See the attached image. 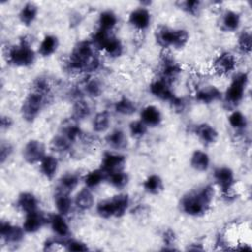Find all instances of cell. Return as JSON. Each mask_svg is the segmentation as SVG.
<instances>
[{
    "label": "cell",
    "mask_w": 252,
    "mask_h": 252,
    "mask_svg": "<svg viewBox=\"0 0 252 252\" xmlns=\"http://www.w3.org/2000/svg\"><path fill=\"white\" fill-rule=\"evenodd\" d=\"M92 108L89 102L83 98H78L73 104L72 108V118L76 121L82 120L90 116Z\"/></svg>",
    "instance_id": "34"
},
{
    "label": "cell",
    "mask_w": 252,
    "mask_h": 252,
    "mask_svg": "<svg viewBox=\"0 0 252 252\" xmlns=\"http://www.w3.org/2000/svg\"><path fill=\"white\" fill-rule=\"evenodd\" d=\"M45 155L44 144L39 140H30L23 148V158L30 164L39 163Z\"/></svg>",
    "instance_id": "8"
},
{
    "label": "cell",
    "mask_w": 252,
    "mask_h": 252,
    "mask_svg": "<svg viewBox=\"0 0 252 252\" xmlns=\"http://www.w3.org/2000/svg\"><path fill=\"white\" fill-rule=\"evenodd\" d=\"M117 16L111 10H105L99 14L98 17V29L111 32L117 24Z\"/></svg>",
    "instance_id": "36"
},
{
    "label": "cell",
    "mask_w": 252,
    "mask_h": 252,
    "mask_svg": "<svg viewBox=\"0 0 252 252\" xmlns=\"http://www.w3.org/2000/svg\"><path fill=\"white\" fill-rule=\"evenodd\" d=\"M99 50L103 51L109 57L116 58L122 55L123 44L115 35L110 33V35L106 38V40L100 46Z\"/></svg>",
    "instance_id": "22"
},
{
    "label": "cell",
    "mask_w": 252,
    "mask_h": 252,
    "mask_svg": "<svg viewBox=\"0 0 252 252\" xmlns=\"http://www.w3.org/2000/svg\"><path fill=\"white\" fill-rule=\"evenodd\" d=\"M50 148L56 153L64 154V153H68L71 150L72 143L65 136H63L62 134H59L54 136L50 141Z\"/></svg>",
    "instance_id": "40"
},
{
    "label": "cell",
    "mask_w": 252,
    "mask_h": 252,
    "mask_svg": "<svg viewBox=\"0 0 252 252\" xmlns=\"http://www.w3.org/2000/svg\"><path fill=\"white\" fill-rule=\"evenodd\" d=\"M38 8L32 2L26 3L19 13V20L24 26H31L37 17Z\"/></svg>",
    "instance_id": "28"
},
{
    "label": "cell",
    "mask_w": 252,
    "mask_h": 252,
    "mask_svg": "<svg viewBox=\"0 0 252 252\" xmlns=\"http://www.w3.org/2000/svg\"><path fill=\"white\" fill-rule=\"evenodd\" d=\"M180 8L189 15L196 16L201 9V2L198 0H186L179 3Z\"/></svg>",
    "instance_id": "46"
},
{
    "label": "cell",
    "mask_w": 252,
    "mask_h": 252,
    "mask_svg": "<svg viewBox=\"0 0 252 252\" xmlns=\"http://www.w3.org/2000/svg\"><path fill=\"white\" fill-rule=\"evenodd\" d=\"M105 142L112 149L123 150L127 146V137L123 130L117 128L106 135Z\"/></svg>",
    "instance_id": "27"
},
{
    "label": "cell",
    "mask_w": 252,
    "mask_h": 252,
    "mask_svg": "<svg viewBox=\"0 0 252 252\" xmlns=\"http://www.w3.org/2000/svg\"><path fill=\"white\" fill-rule=\"evenodd\" d=\"M248 84V74L239 72L234 75L230 85L225 91L224 101L228 106L238 105L244 97L246 86Z\"/></svg>",
    "instance_id": "6"
},
{
    "label": "cell",
    "mask_w": 252,
    "mask_h": 252,
    "mask_svg": "<svg viewBox=\"0 0 252 252\" xmlns=\"http://www.w3.org/2000/svg\"><path fill=\"white\" fill-rule=\"evenodd\" d=\"M93 129L96 133L105 132L110 125V115L107 111H100L96 113L93 119Z\"/></svg>",
    "instance_id": "39"
},
{
    "label": "cell",
    "mask_w": 252,
    "mask_h": 252,
    "mask_svg": "<svg viewBox=\"0 0 252 252\" xmlns=\"http://www.w3.org/2000/svg\"><path fill=\"white\" fill-rule=\"evenodd\" d=\"M39 169L46 179H53L58 169V159L53 155H45L39 162Z\"/></svg>",
    "instance_id": "24"
},
{
    "label": "cell",
    "mask_w": 252,
    "mask_h": 252,
    "mask_svg": "<svg viewBox=\"0 0 252 252\" xmlns=\"http://www.w3.org/2000/svg\"><path fill=\"white\" fill-rule=\"evenodd\" d=\"M61 134L65 136L72 144L79 140H83L86 137L83 130L77 124V121L74 120L73 118L71 120L66 121L63 124L61 128Z\"/></svg>",
    "instance_id": "20"
},
{
    "label": "cell",
    "mask_w": 252,
    "mask_h": 252,
    "mask_svg": "<svg viewBox=\"0 0 252 252\" xmlns=\"http://www.w3.org/2000/svg\"><path fill=\"white\" fill-rule=\"evenodd\" d=\"M96 48L91 40H82L78 42L68 60L66 68L71 73H92L100 67V59L95 52Z\"/></svg>",
    "instance_id": "1"
},
{
    "label": "cell",
    "mask_w": 252,
    "mask_h": 252,
    "mask_svg": "<svg viewBox=\"0 0 252 252\" xmlns=\"http://www.w3.org/2000/svg\"><path fill=\"white\" fill-rule=\"evenodd\" d=\"M215 189L212 185H204L185 194L180 200L181 211L191 217L205 215L214 200Z\"/></svg>",
    "instance_id": "2"
},
{
    "label": "cell",
    "mask_w": 252,
    "mask_h": 252,
    "mask_svg": "<svg viewBox=\"0 0 252 252\" xmlns=\"http://www.w3.org/2000/svg\"><path fill=\"white\" fill-rule=\"evenodd\" d=\"M144 190L151 195H158L163 189V183L159 175L151 174L143 182Z\"/></svg>",
    "instance_id": "32"
},
{
    "label": "cell",
    "mask_w": 252,
    "mask_h": 252,
    "mask_svg": "<svg viewBox=\"0 0 252 252\" xmlns=\"http://www.w3.org/2000/svg\"><path fill=\"white\" fill-rule=\"evenodd\" d=\"M129 23L134 29L138 31L147 30L151 24L150 11L145 7H138L130 13Z\"/></svg>",
    "instance_id": "14"
},
{
    "label": "cell",
    "mask_w": 252,
    "mask_h": 252,
    "mask_svg": "<svg viewBox=\"0 0 252 252\" xmlns=\"http://www.w3.org/2000/svg\"><path fill=\"white\" fill-rule=\"evenodd\" d=\"M17 207L25 214L38 210V200L31 192H22L17 199Z\"/></svg>",
    "instance_id": "23"
},
{
    "label": "cell",
    "mask_w": 252,
    "mask_h": 252,
    "mask_svg": "<svg viewBox=\"0 0 252 252\" xmlns=\"http://www.w3.org/2000/svg\"><path fill=\"white\" fill-rule=\"evenodd\" d=\"M252 46V36L250 32H242L238 37V48L244 54H250Z\"/></svg>",
    "instance_id": "45"
},
{
    "label": "cell",
    "mask_w": 252,
    "mask_h": 252,
    "mask_svg": "<svg viewBox=\"0 0 252 252\" xmlns=\"http://www.w3.org/2000/svg\"><path fill=\"white\" fill-rule=\"evenodd\" d=\"M80 179L81 177L78 173L66 172L59 178L56 191L70 194L72 191H74L77 188V186L79 185Z\"/></svg>",
    "instance_id": "21"
},
{
    "label": "cell",
    "mask_w": 252,
    "mask_h": 252,
    "mask_svg": "<svg viewBox=\"0 0 252 252\" xmlns=\"http://www.w3.org/2000/svg\"><path fill=\"white\" fill-rule=\"evenodd\" d=\"M175 233L171 228H167L163 231L162 233V242L164 245V248H162L163 250H175L174 247H172L175 243Z\"/></svg>",
    "instance_id": "47"
},
{
    "label": "cell",
    "mask_w": 252,
    "mask_h": 252,
    "mask_svg": "<svg viewBox=\"0 0 252 252\" xmlns=\"http://www.w3.org/2000/svg\"><path fill=\"white\" fill-rule=\"evenodd\" d=\"M190 165L197 171H206L210 167L209 155L201 150L194 151L190 158Z\"/></svg>",
    "instance_id": "29"
},
{
    "label": "cell",
    "mask_w": 252,
    "mask_h": 252,
    "mask_svg": "<svg viewBox=\"0 0 252 252\" xmlns=\"http://www.w3.org/2000/svg\"><path fill=\"white\" fill-rule=\"evenodd\" d=\"M126 158L124 155L113 152H106L103 154L100 168L107 174L113 171L123 169Z\"/></svg>",
    "instance_id": "11"
},
{
    "label": "cell",
    "mask_w": 252,
    "mask_h": 252,
    "mask_svg": "<svg viewBox=\"0 0 252 252\" xmlns=\"http://www.w3.org/2000/svg\"><path fill=\"white\" fill-rule=\"evenodd\" d=\"M241 23L240 15L232 10H226L221 17V29L226 32H234L238 30Z\"/></svg>",
    "instance_id": "26"
},
{
    "label": "cell",
    "mask_w": 252,
    "mask_h": 252,
    "mask_svg": "<svg viewBox=\"0 0 252 252\" xmlns=\"http://www.w3.org/2000/svg\"><path fill=\"white\" fill-rule=\"evenodd\" d=\"M194 133L205 145H212L217 142L219 133L214 126L209 123H201L195 126Z\"/></svg>",
    "instance_id": "16"
},
{
    "label": "cell",
    "mask_w": 252,
    "mask_h": 252,
    "mask_svg": "<svg viewBox=\"0 0 252 252\" xmlns=\"http://www.w3.org/2000/svg\"><path fill=\"white\" fill-rule=\"evenodd\" d=\"M83 92L89 95V96H92V97H96V96H99L101 92H102V86L100 84V82L95 79V78H92V79H89L87 80L83 86Z\"/></svg>",
    "instance_id": "41"
},
{
    "label": "cell",
    "mask_w": 252,
    "mask_h": 252,
    "mask_svg": "<svg viewBox=\"0 0 252 252\" xmlns=\"http://www.w3.org/2000/svg\"><path fill=\"white\" fill-rule=\"evenodd\" d=\"M64 246L68 251H87L89 247L86 243L76 240V239H66L64 240Z\"/></svg>",
    "instance_id": "48"
},
{
    "label": "cell",
    "mask_w": 252,
    "mask_h": 252,
    "mask_svg": "<svg viewBox=\"0 0 252 252\" xmlns=\"http://www.w3.org/2000/svg\"><path fill=\"white\" fill-rule=\"evenodd\" d=\"M94 195L91 191L90 188L85 187L83 189H81L74 200V203L76 205V207L80 210V211H88L91 208H93L94 206Z\"/></svg>",
    "instance_id": "25"
},
{
    "label": "cell",
    "mask_w": 252,
    "mask_h": 252,
    "mask_svg": "<svg viewBox=\"0 0 252 252\" xmlns=\"http://www.w3.org/2000/svg\"><path fill=\"white\" fill-rule=\"evenodd\" d=\"M105 177H106V173L101 168H97V169L89 171L84 176L83 180L86 187L93 189L97 187L101 182H103L105 180Z\"/></svg>",
    "instance_id": "37"
},
{
    "label": "cell",
    "mask_w": 252,
    "mask_h": 252,
    "mask_svg": "<svg viewBox=\"0 0 252 252\" xmlns=\"http://www.w3.org/2000/svg\"><path fill=\"white\" fill-rule=\"evenodd\" d=\"M214 68L220 74H228L236 68L235 56L230 52H222L214 61Z\"/></svg>",
    "instance_id": "15"
},
{
    "label": "cell",
    "mask_w": 252,
    "mask_h": 252,
    "mask_svg": "<svg viewBox=\"0 0 252 252\" xmlns=\"http://www.w3.org/2000/svg\"><path fill=\"white\" fill-rule=\"evenodd\" d=\"M105 180L112 187L120 190V189H123L124 187L127 186V184L129 182V176L125 171H123V169H121V170H117V171L107 173L106 177H105Z\"/></svg>",
    "instance_id": "33"
},
{
    "label": "cell",
    "mask_w": 252,
    "mask_h": 252,
    "mask_svg": "<svg viewBox=\"0 0 252 252\" xmlns=\"http://www.w3.org/2000/svg\"><path fill=\"white\" fill-rule=\"evenodd\" d=\"M95 210L97 215L103 219H109L114 217V207L111 198L99 201L96 204Z\"/></svg>",
    "instance_id": "43"
},
{
    "label": "cell",
    "mask_w": 252,
    "mask_h": 252,
    "mask_svg": "<svg viewBox=\"0 0 252 252\" xmlns=\"http://www.w3.org/2000/svg\"><path fill=\"white\" fill-rule=\"evenodd\" d=\"M155 36L158 44L163 48L173 47L180 49L183 48L189 40V33L186 30L172 29L166 26L158 27Z\"/></svg>",
    "instance_id": "3"
},
{
    "label": "cell",
    "mask_w": 252,
    "mask_h": 252,
    "mask_svg": "<svg viewBox=\"0 0 252 252\" xmlns=\"http://www.w3.org/2000/svg\"><path fill=\"white\" fill-rule=\"evenodd\" d=\"M48 218L39 210L26 214V218L23 223V228L27 233H34L38 231L46 222Z\"/></svg>",
    "instance_id": "12"
},
{
    "label": "cell",
    "mask_w": 252,
    "mask_h": 252,
    "mask_svg": "<svg viewBox=\"0 0 252 252\" xmlns=\"http://www.w3.org/2000/svg\"><path fill=\"white\" fill-rule=\"evenodd\" d=\"M48 96L49 95L32 90L22 103L21 112L23 119L27 122H32L40 113Z\"/></svg>",
    "instance_id": "5"
},
{
    "label": "cell",
    "mask_w": 252,
    "mask_h": 252,
    "mask_svg": "<svg viewBox=\"0 0 252 252\" xmlns=\"http://www.w3.org/2000/svg\"><path fill=\"white\" fill-rule=\"evenodd\" d=\"M13 146L9 142L3 141L0 146V162L3 164L12 155L13 153Z\"/></svg>",
    "instance_id": "49"
},
{
    "label": "cell",
    "mask_w": 252,
    "mask_h": 252,
    "mask_svg": "<svg viewBox=\"0 0 252 252\" xmlns=\"http://www.w3.org/2000/svg\"><path fill=\"white\" fill-rule=\"evenodd\" d=\"M7 62L17 67H29L35 61V52L27 39H22L18 44L7 50Z\"/></svg>",
    "instance_id": "4"
},
{
    "label": "cell",
    "mask_w": 252,
    "mask_h": 252,
    "mask_svg": "<svg viewBox=\"0 0 252 252\" xmlns=\"http://www.w3.org/2000/svg\"><path fill=\"white\" fill-rule=\"evenodd\" d=\"M195 97L202 103L210 104L221 98V92L215 86H206L196 92Z\"/></svg>",
    "instance_id": "19"
},
{
    "label": "cell",
    "mask_w": 252,
    "mask_h": 252,
    "mask_svg": "<svg viewBox=\"0 0 252 252\" xmlns=\"http://www.w3.org/2000/svg\"><path fill=\"white\" fill-rule=\"evenodd\" d=\"M181 73L180 65L169 54H163L161 58L160 78L167 84H171Z\"/></svg>",
    "instance_id": "9"
},
{
    "label": "cell",
    "mask_w": 252,
    "mask_h": 252,
    "mask_svg": "<svg viewBox=\"0 0 252 252\" xmlns=\"http://www.w3.org/2000/svg\"><path fill=\"white\" fill-rule=\"evenodd\" d=\"M114 110L121 115H132L137 111V105L130 98L123 96L114 104Z\"/></svg>",
    "instance_id": "38"
},
{
    "label": "cell",
    "mask_w": 252,
    "mask_h": 252,
    "mask_svg": "<svg viewBox=\"0 0 252 252\" xmlns=\"http://www.w3.org/2000/svg\"><path fill=\"white\" fill-rule=\"evenodd\" d=\"M140 120L143 121L148 127H156L161 123L162 115L157 106L147 105L141 110Z\"/></svg>",
    "instance_id": "18"
},
{
    "label": "cell",
    "mask_w": 252,
    "mask_h": 252,
    "mask_svg": "<svg viewBox=\"0 0 252 252\" xmlns=\"http://www.w3.org/2000/svg\"><path fill=\"white\" fill-rule=\"evenodd\" d=\"M13 124V120L11 117L7 116V115H2L0 118V125L2 129H8L12 126Z\"/></svg>",
    "instance_id": "50"
},
{
    "label": "cell",
    "mask_w": 252,
    "mask_h": 252,
    "mask_svg": "<svg viewBox=\"0 0 252 252\" xmlns=\"http://www.w3.org/2000/svg\"><path fill=\"white\" fill-rule=\"evenodd\" d=\"M148 126L141 120H134L129 124V132L135 139H140L146 135Z\"/></svg>",
    "instance_id": "44"
},
{
    "label": "cell",
    "mask_w": 252,
    "mask_h": 252,
    "mask_svg": "<svg viewBox=\"0 0 252 252\" xmlns=\"http://www.w3.org/2000/svg\"><path fill=\"white\" fill-rule=\"evenodd\" d=\"M58 45H59V40L57 36L53 34H47L41 40L37 51L41 56L47 57L52 55L57 50Z\"/></svg>",
    "instance_id": "30"
},
{
    "label": "cell",
    "mask_w": 252,
    "mask_h": 252,
    "mask_svg": "<svg viewBox=\"0 0 252 252\" xmlns=\"http://www.w3.org/2000/svg\"><path fill=\"white\" fill-rule=\"evenodd\" d=\"M64 217L59 213L52 214L48 218V222L54 234L58 237L67 238L70 235V227Z\"/></svg>",
    "instance_id": "17"
},
{
    "label": "cell",
    "mask_w": 252,
    "mask_h": 252,
    "mask_svg": "<svg viewBox=\"0 0 252 252\" xmlns=\"http://www.w3.org/2000/svg\"><path fill=\"white\" fill-rule=\"evenodd\" d=\"M228 123L234 130H244L247 126V118L241 111L233 110L228 116Z\"/></svg>",
    "instance_id": "42"
},
{
    "label": "cell",
    "mask_w": 252,
    "mask_h": 252,
    "mask_svg": "<svg viewBox=\"0 0 252 252\" xmlns=\"http://www.w3.org/2000/svg\"><path fill=\"white\" fill-rule=\"evenodd\" d=\"M111 201L113 203L114 207V217L115 218H120L125 215L129 208L130 200L129 196L124 193L117 194L111 198Z\"/></svg>",
    "instance_id": "35"
},
{
    "label": "cell",
    "mask_w": 252,
    "mask_h": 252,
    "mask_svg": "<svg viewBox=\"0 0 252 252\" xmlns=\"http://www.w3.org/2000/svg\"><path fill=\"white\" fill-rule=\"evenodd\" d=\"M214 179L221 190L222 196L231 197V191L235 183V176L232 169L228 166H219L214 170Z\"/></svg>",
    "instance_id": "7"
},
{
    "label": "cell",
    "mask_w": 252,
    "mask_h": 252,
    "mask_svg": "<svg viewBox=\"0 0 252 252\" xmlns=\"http://www.w3.org/2000/svg\"><path fill=\"white\" fill-rule=\"evenodd\" d=\"M25 230L23 227L12 224L10 221L2 220L0 223V235L9 244H18L24 239Z\"/></svg>",
    "instance_id": "10"
},
{
    "label": "cell",
    "mask_w": 252,
    "mask_h": 252,
    "mask_svg": "<svg viewBox=\"0 0 252 252\" xmlns=\"http://www.w3.org/2000/svg\"><path fill=\"white\" fill-rule=\"evenodd\" d=\"M54 205L56 207L57 213L63 216L68 215L72 208V199L70 198V194L56 191L54 196Z\"/></svg>",
    "instance_id": "31"
},
{
    "label": "cell",
    "mask_w": 252,
    "mask_h": 252,
    "mask_svg": "<svg viewBox=\"0 0 252 252\" xmlns=\"http://www.w3.org/2000/svg\"><path fill=\"white\" fill-rule=\"evenodd\" d=\"M150 92L155 97L163 101H168L169 103H172L177 97L172 92L170 85L161 79L155 80L151 83Z\"/></svg>",
    "instance_id": "13"
}]
</instances>
